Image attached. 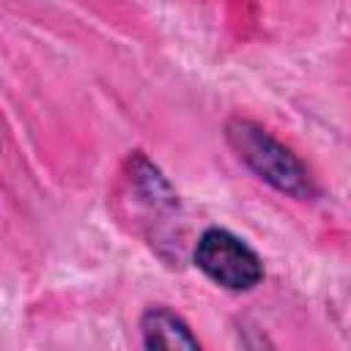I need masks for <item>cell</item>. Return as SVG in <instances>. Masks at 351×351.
Here are the masks:
<instances>
[{
	"label": "cell",
	"mask_w": 351,
	"mask_h": 351,
	"mask_svg": "<svg viewBox=\"0 0 351 351\" xmlns=\"http://www.w3.org/2000/svg\"><path fill=\"white\" fill-rule=\"evenodd\" d=\"M195 266L228 291H252L263 280L261 255L225 228H206L195 244Z\"/></svg>",
	"instance_id": "2"
},
{
	"label": "cell",
	"mask_w": 351,
	"mask_h": 351,
	"mask_svg": "<svg viewBox=\"0 0 351 351\" xmlns=\"http://www.w3.org/2000/svg\"><path fill=\"white\" fill-rule=\"evenodd\" d=\"M126 186L132 200L143 208L145 222H173L178 217V195L173 184L162 176V170L143 154L134 151L126 159Z\"/></svg>",
	"instance_id": "3"
},
{
	"label": "cell",
	"mask_w": 351,
	"mask_h": 351,
	"mask_svg": "<svg viewBox=\"0 0 351 351\" xmlns=\"http://www.w3.org/2000/svg\"><path fill=\"white\" fill-rule=\"evenodd\" d=\"M140 335L145 348H162V351H197L200 340L192 335L189 324L167 310V307H148L140 315Z\"/></svg>",
	"instance_id": "4"
},
{
	"label": "cell",
	"mask_w": 351,
	"mask_h": 351,
	"mask_svg": "<svg viewBox=\"0 0 351 351\" xmlns=\"http://www.w3.org/2000/svg\"><path fill=\"white\" fill-rule=\"evenodd\" d=\"M225 140L239 156V162L247 165L271 189L293 200H313L318 195V186L310 170L304 167V162L288 145H282L271 132H266L261 123L241 115L228 118Z\"/></svg>",
	"instance_id": "1"
}]
</instances>
